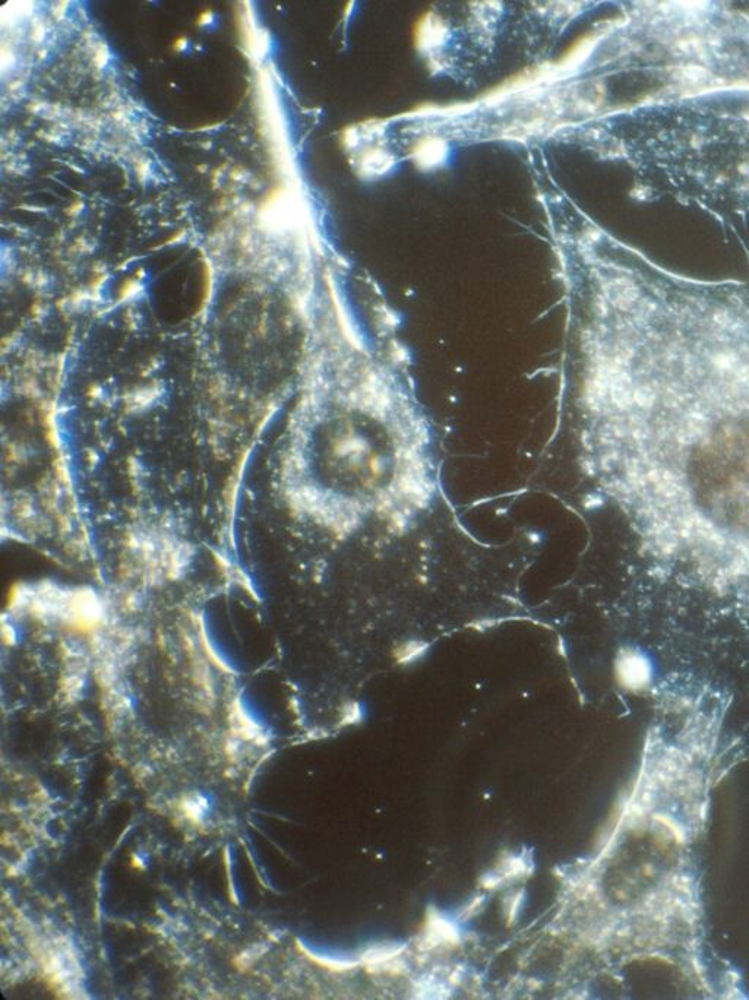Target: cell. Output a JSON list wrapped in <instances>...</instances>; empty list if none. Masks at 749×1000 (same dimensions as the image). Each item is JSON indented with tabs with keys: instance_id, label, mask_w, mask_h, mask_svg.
I'll use <instances>...</instances> for the list:
<instances>
[{
	"instance_id": "6da1fadb",
	"label": "cell",
	"mask_w": 749,
	"mask_h": 1000,
	"mask_svg": "<svg viewBox=\"0 0 749 1000\" xmlns=\"http://www.w3.org/2000/svg\"><path fill=\"white\" fill-rule=\"evenodd\" d=\"M581 338L587 471L659 577L749 597V283L608 240Z\"/></svg>"
},
{
	"instance_id": "7a4b0ae2",
	"label": "cell",
	"mask_w": 749,
	"mask_h": 1000,
	"mask_svg": "<svg viewBox=\"0 0 749 1000\" xmlns=\"http://www.w3.org/2000/svg\"><path fill=\"white\" fill-rule=\"evenodd\" d=\"M287 505L334 533L371 515L406 521L434 493L428 419L394 363L357 346L309 367L280 462Z\"/></svg>"
},
{
	"instance_id": "3957f363",
	"label": "cell",
	"mask_w": 749,
	"mask_h": 1000,
	"mask_svg": "<svg viewBox=\"0 0 749 1000\" xmlns=\"http://www.w3.org/2000/svg\"><path fill=\"white\" fill-rule=\"evenodd\" d=\"M533 872V857L529 851L507 853L480 879L486 889H499L526 878Z\"/></svg>"
},
{
	"instance_id": "277c9868",
	"label": "cell",
	"mask_w": 749,
	"mask_h": 1000,
	"mask_svg": "<svg viewBox=\"0 0 749 1000\" xmlns=\"http://www.w3.org/2000/svg\"><path fill=\"white\" fill-rule=\"evenodd\" d=\"M461 942L460 920L429 907L420 943L425 949L451 948Z\"/></svg>"
},
{
	"instance_id": "5b68a950",
	"label": "cell",
	"mask_w": 749,
	"mask_h": 1000,
	"mask_svg": "<svg viewBox=\"0 0 749 1000\" xmlns=\"http://www.w3.org/2000/svg\"><path fill=\"white\" fill-rule=\"evenodd\" d=\"M406 945L397 942H379L366 946L360 954V962L372 973H394L401 970V955Z\"/></svg>"
},
{
	"instance_id": "8992f818",
	"label": "cell",
	"mask_w": 749,
	"mask_h": 1000,
	"mask_svg": "<svg viewBox=\"0 0 749 1000\" xmlns=\"http://www.w3.org/2000/svg\"><path fill=\"white\" fill-rule=\"evenodd\" d=\"M526 898V891L524 889H517V891L511 892V894L505 897L504 914L508 924L517 922L521 911H523L524 904H526Z\"/></svg>"
},
{
	"instance_id": "52a82bcc",
	"label": "cell",
	"mask_w": 749,
	"mask_h": 1000,
	"mask_svg": "<svg viewBox=\"0 0 749 1000\" xmlns=\"http://www.w3.org/2000/svg\"><path fill=\"white\" fill-rule=\"evenodd\" d=\"M483 904H485V897L473 898V900L470 901V903L463 908V911H461L460 916H458V920H460L461 922V920L463 919L464 920L472 919L473 916H476V913H479L480 908L483 907Z\"/></svg>"
}]
</instances>
